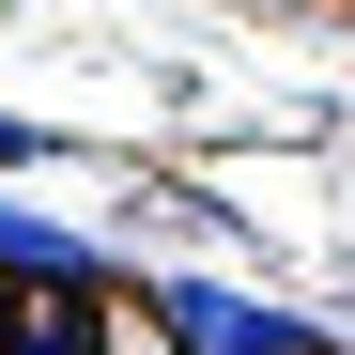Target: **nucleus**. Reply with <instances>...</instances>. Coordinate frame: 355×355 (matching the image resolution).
<instances>
[{"label": "nucleus", "instance_id": "obj_4", "mask_svg": "<svg viewBox=\"0 0 355 355\" xmlns=\"http://www.w3.org/2000/svg\"><path fill=\"white\" fill-rule=\"evenodd\" d=\"M31 155H46V124H0V170H31Z\"/></svg>", "mask_w": 355, "mask_h": 355}, {"label": "nucleus", "instance_id": "obj_1", "mask_svg": "<svg viewBox=\"0 0 355 355\" xmlns=\"http://www.w3.org/2000/svg\"><path fill=\"white\" fill-rule=\"evenodd\" d=\"M155 340H186V355H324L293 309H263V293H216V278H170V293H155Z\"/></svg>", "mask_w": 355, "mask_h": 355}, {"label": "nucleus", "instance_id": "obj_3", "mask_svg": "<svg viewBox=\"0 0 355 355\" xmlns=\"http://www.w3.org/2000/svg\"><path fill=\"white\" fill-rule=\"evenodd\" d=\"M0 355H108V293H16Z\"/></svg>", "mask_w": 355, "mask_h": 355}, {"label": "nucleus", "instance_id": "obj_2", "mask_svg": "<svg viewBox=\"0 0 355 355\" xmlns=\"http://www.w3.org/2000/svg\"><path fill=\"white\" fill-rule=\"evenodd\" d=\"M0 278H31V293H108L78 232H46V216H0Z\"/></svg>", "mask_w": 355, "mask_h": 355}, {"label": "nucleus", "instance_id": "obj_5", "mask_svg": "<svg viewBox=\"0 0 355 355\" xmlns=\"http://www.w3.org/2000/svg\"><path fill=\"white\" fill-rule=\"evenodd\" d=\"M0 340H16V278H0Z\"/></svg>", "mask_w": 355, "mask_h": 355}]
</instances>
